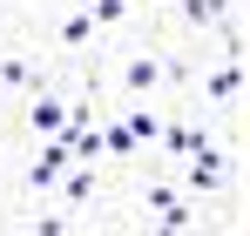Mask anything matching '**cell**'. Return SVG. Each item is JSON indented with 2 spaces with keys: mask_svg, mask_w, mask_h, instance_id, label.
I'll return each mask as SVG.
<instances>
[{
  "mask_svg": "<svg viewBox=\"0 0 250 236\" xmlns=\"http://www.w3.org/2000/svg\"><path fill=\"white\" fill-rule=\"evenodd\" d=\"M115 88H122V101H156L163 95V40L122 47L115 54Z\"/></svg>",
  "mask_w": 250,
  "mask_h": 236,
  "instance_id": "1",
  "label": "cell"
},
{
  "mask_svg": "<svg viewBox=\"0 0 250 236\" xmlns=\"http://www.w3.org/2000/svg\"><path fill=\"white\" fill-rule=\"evenodd\" d=\"M41 88H54V75L34 61V47H0V101H7V108H21V101L41 95Z\"/></svg>",
  "mask_w": 250,
  "mask_h": 236,
  "instance_id": "2",
  "label": "cell"
},
{
  "mask_svg": "<svg viewBox=\"0 0 250 236\" xmlns=\"http://www.w3.org/2000/svg\"><path fill=\"white\" fill-rule=\"evenodd\" d=\"M68 162H75V142H68V128H61V135L34 142V156L21 162V189H27V196H47V189L68 176Z\"/></svg>",
  "mask_w": 250,
  "mask_h": 236,
  "instance_id": "3",
  "label": "cell"
},
{
  "mask_svg": "<svg viewBox=\"0 0 250 236\" xmlns=\"http://www.w3.org/2000/svg\"><path fill=\"white\" fill-rule=\"evenodd\" d=\"M54 47H61L68 61L102 54V27H95V14H88V7H61V20H54Z\"/></svg>",
  "mask_w": 250,
  "mask_h": 236,
  "instance_id": "4",
  "label": "cell"
},
{
  "mask_svg": "<svg viewBox=\"0 0 250 236\" xmlns=\"http://www.w3.org/2000/svg\"><path fill=\"white\" fill-rule=\"evenodd\" d=\"M21 115H27V135L47 142V135H61V128H68V95L41 88V95H27V101H21Z\"/></svg>",
  "mask_w": 250,
  "mask_h": 236,
  "instance_id": "5",
  "label": "cell"
},
{
  "mask_svg": "<svg viewBox=\"0 0 250 236\" xmlns=\"http://www.w3.org/2000/svg\"><path fill=\"white\" fill-rule=\"evenodd\" d=\"M237 7H244V0H176L169 14H176L189 34H216L223 20H237Z\"/></svg>",
  "mask_w": 250,
  "mask_h": 236,
  "instance_id": "6",
  "label": "cell"
},
{
  "mask_svg": "<svg viewBox=\"0 0 250 236\" xmlns=\"http://www.w3.org/2000/svg\"><path fill=\"white\" fill-rule=\"evenodd\" d=\"M95 196H102V176H95V162H68V176L54 182V202L75 216V209H88Z\"/></svg>",
  "mask_w": 250,
  "mask_h": 236,
  "instance_id": "7",
  "label": "cell"
},
{
  "mask_svg": "<svg viewBox=\"0 0 250 236\" xmlns=\"http://www.w3.org/2000/svg\"><path fill=\"white\" fill-rule=\"evenodd\" d=\"M122 121H128V135L142 149H163V108L156 101H122Z\"/></svg>",
  "mask_w": 250,
  "mask_h": 236,
  "instance_id": "8",
  "label": "cell"
},
{
  "mask_svg": "<svg viewBox=\"0 0 250 236\" xmlns=\"http://www.w3.org/2000/svg\"><path fill=\"white\" fill-rule=\"evenodd\" d=\"M203 223V202L196 196H176L169 209H156V230H196Z\"/></svg>",
  "mask_w": 250,
  "mask_h": 236,
  "instance_id": "9",
  "label": "cell"
},
{
  "mask_svg": "<svg viewBox=\"0 0 250 236\" xmlns=\"http://www.w3.org/2000/svg\"><path fill=\"white\" fill-rule=\"evenodd\" d=\"M88 14H95V27H102V34H115V27L135 20V0H88Z\"/></svg>",
  "mask_w": 250,
  "mask_h": 236,
  "instance_id": "10",
  "label": "cell"
},
{
  "mask_svg": "<svg viewBox=\"0 0 250 236\" xmlns=\"http://www.w3.org/2000/svg\"><path fill=\"white\" fill-rule=\"evenodd\" d=\"M176 196H183V182H142V189H135V209L156 216V209H169Z\"/></svg>",
  "mask_w": 250,
  "mask_h": 236,
  "instance_id": "11",
  "label": "cell"
},
{
  "mask_svg": "<svg viewBox=\"0 0 250 236\" xmlns=\"http://www.w3.org/2000/svg\"><path fill=\"white\" fill-rule=\"evenodd\" d=\"M34 230H41V236H61V230H75V216L54 202V209H41V216H34Z\"/></svg>",
  "mask_w": 250,
  "mask_h": 236,
  "instance_id": "12",
  "label": "cell"
},
{
  "mask_svg": "<svg viewBox=\"0 0 250 236\" xmlns=\"http://www.w3.org/2000/svg\"><path fill=\"white\" fill-rule=\"evenodd\" d=\"M0 20H7V0H0Z\"/></svg>",
  "mask_w": 250,
  "mask_h": 236,
  "instance_id": "13",
  "label": "cell"
},
{
  "mask_svg": "<svg viewBox=\"0 0 250 236\" xmlns=\"http://www.w3.org/2000/svg\"><path fill=\"white\" fill-rule=\"evenodd\" d=\"M163 7H176V0H163Z\"/></svg>",
  "mask_w": 250,
  "mask_h": 236,
  "instance_id": "14",
  "label": "cell"
}]
</instances>
